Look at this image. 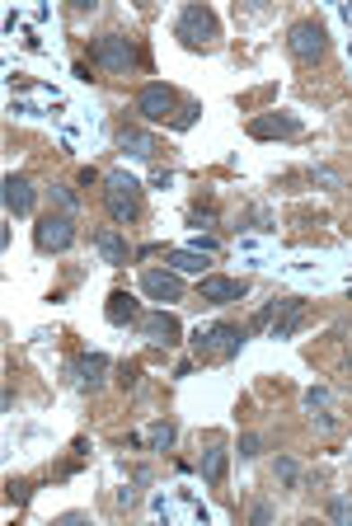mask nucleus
Here are the masks:
<instances>
[{"label": "nucleus", "mask_w": 352, "mask_h": 526, "mask_svg": "<svg viewBox=\"0 0 352 526\" xmlns=\"http://www.w3.org/2000/svg\"><path fill=\"white\" fill-rule=\"evenodd\" d=\"M174 38L189 52H212L221 43V24H216V14L207 5H183L179 19H174Z\"/></svg>", "instance_id": "1"}, {"label": "nucleus", "mask_w": 352, "mask_h": 526, "mask_svg": "<svg viewBox=\"0 0 352 526\" xmlns=\"http://www.w3.org/2000/svg\"><path fill=\"white\" fill-rule=\"evenodd\" d=\"M103 207L118 226H132L141 217V183L128 174V170H113L103 174Z\"/></svg>", "instance_id": "2"}, {"label": "nucleus", "mask_w": 352, "mask_h": 526, "mask_svg": "<svg viewBox=\"0 0 352 526\" xmlns=\"http://www.w3.org/2000/svg\"><path fill=\"white\" fill-rule=\"evenodd\" d=\"M90 61L103 67V71H113V76H122V71H132L141 61V52H136V43L128 33H99L90 43Z\"/></svg>", "instance_id": "3"}, {"label": "nucleus", "mask_w": 352, "mask_h": 526, "mask_svg": "<svg viewBox=\"0 0 352 526\" xmlns=\"http://www.w3.org/2000/svg\"><path fill=\"white\" fill-rule=\"evenodd\" d=\"M286 52H292L296 61H320L329 52V29L320 24V19H301V24H292V33H286Z\"/></svg>", "instance_id": "4"}, {"label": "nucleus", "mask_w": 352, "mask_h": 526, "mask_svg": "<svg viewBox=\"0 0 352 526\" xmlns=\"http://www.w3.org/2000/svg\"><path fill=\"white\" fill-rule=\"evenodd\" d=\"M33 245L43 254H61V249L75 245V217L71 212H48L43 221L33 226Z\"/></svg>", "instance_id": "5"}, {"label": "nucleus", "mask_w": 352, "mask_h": 526, "mask_svg": "<svg viewBox=\"0 0 352 526\" xmlns=\"http://www.w3.org/2000/svg\"><path fill=\"white\" fill-rule=\"evenodd\" d=\"M244 339H250V334L240 325H212V329H198L193 348H198V357H235L244 348Z\"/></svg>", "instance_id": "6"}, {"label": "nucleus", "mask_w": 352, "mask_h": 526, "mask_svg": "<svg viewBox=\"0 0 352 526\" xmlns=\"http://www.w3.org/2000/svg\"><path fill=\"white\" fill-rule=\"evenodd\" d=\"M183 109L179 103V94L170 90V85H141V94H136V113L146 118V122H174V113Z\"/></svg>", "instance_id": "7"}, {"label": "nucleus", "mask_w": 352, "mask_h": 526, "mask_svg": "<svg viewBox=\"0 0 352 526\" xmlns=\"http://www.w3.org/2000/svg\"><path fill=\"white\" fill-rule=\"evenodd\" d=\"M136 329H141V339L155 343V348H179V343H183V325H179L164 306H160V310H151V315H141Z\"/></svg>", "instance_id": "8"}, {"label": "nucleus", "mask_w": 352, "mask_h": 526, "mask_svg": "<svg viewBox=\"0 0 352 526\" xmlns=\"http://www.w3.org/2000/svg\"><path fill=\"white\" fill-rule=\"evenodd\" d=\"M141 291L160 306H174V301H183V278L174 268H146L141 272Z\"/></svg>", "instance_id": "9"}, {"label": "nucleus", "mask_w": 352, "mask_h": 526, "mask_svg": "<svg viewBox=\"0 0 352 526\" xmlns=\"http://www.w3.org/2000/svg\"><path fill=\"white\" fill-rule=\"evenodd\" d=\"M250 137L254 141H277V137H301V118L296 113H259L250 118Z\"/></svg>", "instance_id": "10"}, {"label": "nucleus", "mask_w": 352, "mask_h": 526, "mask_svg": "<svg viewBox=\"0 0 352 526\" xmlns=\"http://www.w3.org/2000/svg\"><path fill=\"white\" fill-rule=\"evenodd\" d=\"M198 291H202L207 306H225V301H244V297H250V282H244V278H221V272H207Z\"/></svg>", "instance_id": "11"}, {"label": "nucleus", "mask_w": 352, "mask_h": 526, "mask_svg": "<svg viewBox=\"0 0 352 526\" xmlns=\"http://www.w3.org/2000/svg\"><path fill=\"white\" fill-rule=\"evenodd\" d=\"M0 188H5V212H10V217H29V212H33L38 188H33L24 174H5V183H0Z\"/></svg>", "instance_id": "12"}, {"label": "nucleus", "mask_w": 352, "mask_h": 526, "mask_svg": "<svg viewBox=\"0 0 352 526\" xmlns=\"http://www.w3.org/2000/svg\"><path fill=\"white\" fill-rule=\"evenodd\" d=\"M90 240H94V249H99V259H103V263H109V268H128V259H132V249H128V240H122V236H118V230H113V226H99V230H94V236H90Z\"/></svg>", "instance_id": "13"}, {"label": "nucleus", "mask_w": 352, "mask_h": 526, "mask_svg": "<svg viewBox=\"0 0 352 526\" xmlns=\"http://www.w3.org/2000/svg\"><path fill=\"white\" fill-rule=\"evenodd\" d=\"M109 367H113V362H109L103 352H85V357L75 362V371H80V376H75V386H80V390H90V395H94V390H103V381H109Z\"/></svg>", "instance_id": "14"}, {"label": "nucleus", "mask_w": 352, "mask_h": 526, "mask_svg": "<svg viewBox=\"0 0 352 526\" xmlns=\"http://www.w3.org/2000/svg\"><path fill=\"white\" fill-rule=\"evenodd\" d=\"M305 320V301L301 297H286L282 301V315H273V339H292Z\"/></svg>", "instance_id": "15"}, {"label": "nucleus", "mask_w": 352, "mask_h": 526, "mask_svg": "<svg viewBox=\"0 0 352 526\" xmlns=\"http://www.w3.org/2000/svg\"><path fill=\"white\" fill-rule=\"evenodd\" d=\"M118 146L128 156H136V160H155V137L141 132V128H132V122H128V128H118Z\"/></svg>", "instance_id": "16"}, {"label": "nucleus", "mask_w": 352, "mask_h": 526, "mask_svg": "<svg viewBox=\"0 0 352 526\" xmlns=\"http://www.w3.org/2000/svg\"><path fill=\"white\" fill-rule=\"evenodd\" d=\"M103 320L109 325H128V320H141V306L132 291H113L109 301H103Z\"/></svg>", "instance_id": "17"}, {"label": "nucleus", "mask_w": 352, "mask_h": 526, "mask_svg": "<svg viewBox=\"0 0 352 526\" xmlns=\"http://www.w3.org/2000/svg\"><path fill=\"white\" fill-rule=\"evenodd\" d=\"M225 470H231V451H225V447L202 451V479H207V484H221Z\"/></svg>", "instance_id": "18"}, {"label": "nucleus", "mask_w": 352, "mask_h": 526, "mask_svg": "<svg viewBox=\"0 0 352 526\" xmlns=\"http://www.w3.org/2000/svg\"><path fill=\"white\" fill-rule=\"evenodd\" d=\"M164 259H170V268L179 272H207V254H198V249H164Z\"/></svg>", "instance_id": "19"}, {"label": "nucleus", "mask_w": 352, "mask_h": 526, "mask_svg": "<svg viewBox=\"0 0 352 526\" xmlns=\"http://www.w3.org/2000/svg\"><path fill=\"white\" fill-rule=\"evenodd\" d=\"M179 441V423L174 418H160V423H151V432H146V447L151 451H170Z\"/></svg>", "instance_id": "20"}, {"label": "nucleus", "mask_w": 352, "mask_h": 526, "mask_svg": "<svg viewBox=\"0 0 352 526\" xmlns=\"http://www.w3.org/2000/svg\"><path fill=\"white\" fill-rule=\"evenodd\" d=\"M273 475H277V484H282V489H296V484H301V466H296L292 456H277Z\"/></svg>", "instance_id": "21"}, {"label": "nucleus", "mask_w": 352, "mask_h": 526, "mask_svg": "<svg viewBox=\"0 0 352 526\" xmlns=\"http://www.w3.org/2000/svg\"><path fill=\"white\" fill-rule=\"evenodd\" d=\"M52 202L61 207V212H71V217H75V207H80V198L71 193V183H52Z\"/></svg>", "instance_id": "22"}, {"label": "nucleus", "mask_w": 352, "mask_h": 526, "mask_svg": "<svg viewBox=\"0 0 352 526\" xmlns=\"http://www.w3.org/2000/svg\"><path fill=\"white\" fill-rule=\"evenodd\" d=\"M329 517H334L339 526H352V503L343 494H334V498H329Z\"/></svg>", "instance_id": "23"}, {"label": "nucleus", "mask_w": 352, "mask_h": 526, "mask_svg": "<svg viewBox=\"0 0 352 526\" xmlns=\"http://www.w3.org/2000/svg\"><path fill=\"white\" fill-rule=\"evenodd\" d=\"M198 113H202V109H198V103H183V109L174 113V122H170V128H174V132H189V128H193V122H198Z\"/></svg>", "instance_id": "24"}, {"label": "nucleus", "mask_w": 352, "mask_h": 526, "mask_svg": "<svg viewBox=\"0 0 352 526\" xmlns=\"http://www.w3.org/2000/svg\"><path fill=\"white\" fill-rule=\"evenodd\" d=\"M329 399H334V395H329V386H310V390H305V409H310V414H315V409H329Z\"/></svg>", "instance_id": "25"}, {"label": "nucleus", "mask_w": 352, "mask_h": 526, "mask_svg": "<svg viewBox=\"0 0 352 526\" xmlns=\"http://www.w3.org/2000/svg\"><path fill=\"white\" fill-rule=\"evenodd\" d=\"M259 451H263V437H254V432H250V437H240V460H254Z\"/></svg>", "instance_id": "26"}, {"label": "nucleus", "mask_w": 352, "mask_h": 526, "mask_svg": "<svg viewBox=\"0 0 352 526\" xmlns=\"http://www.w3.org/2000/svg\"><path fill=\"white\" fill-rule=\"evenodd\" d=\"M250 522H254V526H268V522H273V508H268V503H254Z\"/></svg>", "instance_id": "27"}]
</instances>
